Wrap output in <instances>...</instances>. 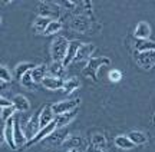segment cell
<instances>
[{
    "instance_id": "cell-1",
    "label": "cell",
    "mask_w": 155,
    "mask_h": 152,
    "mask_svg": "<svg viewBox=\"0 0 155 152\" xmlns=\"http://www.w3.org/2000/svg\"><path fill=\"white\" fill-rule=\"evenodd\" d=\"M111 63V59L106 56H99V57H91L86 65H85V68L82 70V75L83 76H86L88 79H92L94 82L98 80V70H99L101 66H104V65H109Z\"/></svg>"
},
{
    "instance_id": "cell-2",
    "label": "cell",
    "mask_w": 155,
    "mask_h": 152,
    "mask_svg": "<svg viewBox=\"0 0 155 152\" xmlns=\"http://www.w3.org/2000/svg\"><path fill=\"white\" fill-rule=\"evenodd\" d=\"M69 40L63 36H58L53 39L52 45H50V55L53 62H63L66 57L68 49H69Z\"/></svg>"
},
{
    "instance_id": "cell-3",
    "label": "cell",
    "mask_w": 155,
    "mask_h": 152,
    "mask_svg": "<svg viewBox=\"0 0 155 152\" xmlns=\"http://www.w3.org/2000/svg\"><path fill=\"white\" fill-rule=\"evenodd\" d=\"M81 105V98H75V99H65V101L56 102L52 105V111L56 116L59 115H65V113L73 112L76 111L78 106Z\"/></svg>"
},
{
    "instance_id": "cell-4",
    "label": "cell",
    "mask_w": 155,
    "mask_h": 152,
    "mask_svg": "<svg viewBox=\"0 0 155 152\" xmlns=\"http://www.w3.org/2000/svg\"><path fill=\"white\" fill-rule=\"evenodd\" d=\"M135 62L139 68L142 69H152L155 66V50L141 52L135 55Z\"/></svg>"
},
{
    "instance_id": "cell-5",
    "label": "cell",
    "mask_w": 155,
    "mask_h": 152,
    "mask_svg": "<svg viewBox=\"0 0 155 152\" xmlns=\"http://www.w3.org/2000/svg\"><path fill=\"white\" fill-rule=\"evenodd\" d=\"M3 142H6L12 149H17L16 141H15V118H10L7 122H5V129H3Z\"/></svg>"
},
{
    "instance_id": "cell-6",
    "label": "cell",
    "mask_w": 155,
    "mask_h": 152,
    "mask_svg": "<svg viewBox=\"0 0 155 152\" xmlns=\"http://www.w3.org/2000/svg\"><path fill=\"white\" fill-rule=\"evenodd\" d=\"M39 116H40V111H39V112H36V115H33L32 118L29 119L28 125H26V126H25V129H23L25 136H26V139H28V141H30L32 138H35V136L38 135V132L40 131Z\"/></svg>"
},
{
    "instance_id": "cell-7",
    "label": "cell",
    "mask_w": 155,
    "mask_h": 152,
    "mask_svg": "<svg viewBox=\"0 0 155 152\" xmlns=\"http://www.w3.org/2000/svg\"><path fill=\"white\" fill-rule=\"evenodd\" d=\"M108 144L106 138L102 134H94L91 136V144H89L88 152H106Z\"/></svg>"
},
{
    "instance_id": "cell-8",
    "label": "cell",
    "mask_w": 155,
    "mask_h": 152,
    "mask_svg": "<svg viewBox=\"0 0 155 152\" xmlns=\"http://www.w3.org/2000/svg\"><path fill=\"white\" fill-rule=\"evenodd\" d=\"M55 113L52 111V105H45L40 109V116H39V124H40V129L46 128L48 125H50L55 121Z\"/></svg>"
},
{
    "instance_id": "cell-9",
    "label": "cell",
    "mask_w": 155,
    "mask_h": 152,
    "mask_svg": "<svg viewBox=\"0 0 155 152\" xmlns=\"http://www.w3.org/2000/svg\"><path fill=\"white\" fill-rule=\"evenodd\" d=\"M82 45L83 43L78 42V40H72V42L69 43V49H68L66 57H65V60H63V65H65V66H69L72 62H75L78 52H79V49H81V46Z\"/></svg>"
},
{
    "instance_id": "cell-10",
    "label": "cell",
    "mask_w": 155,
    "mask_h": 152,
    "mask_svg": "<svg viewBox=\"0 0 155 152\" xmlns=\"http://www.w3.org/2000/svg\"><path fill=\"white\" fill-rule=\"evenodd\" d=\"M71 26H72V29H75L76 32H86V30H89L91 29V22H89V17L83 16V15H78L75 19L72 20V23H71Z\"/></svg>"
},
{
    "instance_id": "cell-11",
    "label": "cell",
    "mask_w": 155,
    "mask_h": 152,
    "mask_svg": "<svg viewBox=\"0 0 155 152\" xmlns=\"http://www.w3.org/2000/svg\"><path fill=\"white\" fill-rule=\"evenodd\" d=\"M151 26L150 23L147 22H139L138 24H137V27H135V30H134V37L135 39H150L151 36Z\"/></svg>"
},
{
    "instance_id": "cell-12",
    "label": "cell",
    "mask_w": 155,
    "mask_h": 152,
    "mask_svg": "<svg viewBox=\"0 0 155 152\" xmlns=\"http://www.w3.org/2000/svg\"><path fill=\"white\" fill-rule=\"evenodd\" d=\"M43 88H46L48 90H61L63 89L65 80L62 78H53V76H46L45 80L42 82Z\"/></svg>"
},
{
    "instance_id": "cell-13",
    "label": "cell",
    "mask_w": 155,
    "mask_h": 152,
    "mask_svg": "<svg viewBox=\"0 0 155 152\" xmlns=\"http://www.w3.org/2000/svg\"><path fill=\"white\" fill-rule=\"evenodd\" d=\"M12 102H13V106L16 108V111L20 113H26L30 109V103H29L28 98H25L23 95H15Z\"/></svg>"
},
{
    "instance_id": "cell-14",
    "label": "cell",
    "mask_w": 155,
    "mask_h": 152,
    "mask_svg": "<svg viewBox=\"0 0 155 152\" xmlns=\"http://www.w3.org/2000/svg\"><path fill=\"white\" fill-rule=\"evenodd\" d=\"M53 3L50 2H42L39 3V16H43V17H48V19H52V20H56L55 17L59 16V13H56L50 6Z\"/></svg>"
},
{
    "instance_id": "cell-15",
    "label": "cell",
    "mask_w": 155,
    "mask_h": 152,
    "mask_svg": "<svg viewBox=\"0 0 155 152\" xmlns=\"http://www.w3.org/2000/svg\"><path fill=\"white\" fill-rule=\"evenodd\" d=\"M134 47H135L137 53L155 50V42H152V40H150V39H135Z\"/></svg>"
},
{
    "instance_id": "cell-16",
    "label": "cell",
    "mask_w": 155,
    "mask_h": 152,
    "mask_svg": "<svg viewBox=\"0 0 155 152\" xmlns=\"http://www.w3.org/2000/svg\"><path fill=\"white\" fill-rule=\"evenodd\" d=\"M95 52V46L94 45H89V43H83L81 46V49L78 52L76 55V59H75V62H81V60H85V59H91L92 57V53Z\"/></svg>"
},
{
    "instance_id": "cell-17",
    "label": "cell",
    "mask_w": 155,
    "mask_h": 152,
    "mask_svg": "<svg viewBox=\"0 0 155 152\" xmlns=\"http://www.w3.org/2000/svg\"><path fill=\"white\" fill-rule=\"evenodd\" d=\"M35 68H36V65H33V63H30V62L19 63L16 68H15V76H16V79L20 82V79L28 73V72H30V70L35 69Z\"/></svg>"
},
{
    "instance_id": "cell-18",
    "label": "cell",
    "mask_w": 155,
    "mask_h": 152,
    "mask_svg": "<svg viewBox=\"0 0 155 152\" xmlns=\"http://www.w3.org/2000/svg\"><path fill=\"white\" fill-rule=\"evenodd\" d=\"M15 141H16L17 147H19V145L25 147V145H26V142H28L26 136H25V132H23V129H22L20 121H19L17 118L15 119Z\"/></svg>"
},
{
    "instance_id": "cell-19",
    "label": "cell",
    "mask_w": 155,
    "mask_h": 152,
    "mask_svg": "<svg viewBox=\"0 0 155 152\" xmlns=\"http://www.w3.org/2000/svg\"><path fill=\"white\" fill-rule=\"evenodd\" d=\"M76 115H78V109L76 111H73V112H69V113H65V115H59V116H56L55 118L56 128L59 129V128H63V126L69 125V122H72V119L76 118Z\"/></svg>"
},
{
    "instance_id": "cell-20",
    "label": "cell",
    "mask_w": 155,
    "mask_h": 152,
    "mask_svg": "<svg viewBox=\"0 0 155 152\" xmlns=\"http://www.w3.org/2000/svg\"><path fill=\"white\" fill-rule=\"evenodd\" d=\"M46 72H48V66L46 65H39L35 69H32V79L35 83H42L46 78Z\"/></svg>"
},
{
    "instance_id": "cell-21",
    "label": "cell",
    "mask_w": 155,
    "mask_h": 152,
    "mask_svg": "<svg viewBox=\"0 0 155 152\" xmlns=\"http://www.w3.org/2000/svg\"><path fill=\"white\" fill-rule=\"evenodd\" d=\"M65 68L66 66L63 65V62H52V65L48 66V72L53 78H62L65 73Z\"/></svg>"
},
{
    "instance_id": "cell-22",
    "label": "cell",
    "mask_w": 155,
    "mask_h": 152,
    "mask_svg": "<svg viewBox=\"0 0 155 152\" xmlns=\"http://www.w3.org/2000/svg\"><path fill=\"white\" fill-rule=\"evenodd\" d=\"M114 142H115V147L119 149H132L135 147L134 142L128 138V135H118Z\"/></svg>"
},
{
    "instance_id": "cell-23",
    "label": "cell",
    "mask_w": 155,
    "mask_h": 152,
    "mask_svg": "<svg viewBox=\"0 0 155 152\" xmlns=\"http://www.w3.org/2000/svg\"><path fill=\"white\" fill-rule=\"evenodd\" d=\"M128 138L134 142V145H144L148 141V136L145 135L144 132H141V131H131L128 134Z\"/></svg>"
},
{
    "instance_id": "cell-24",
    "label": "cell",
    "mask_w": 155,
    "mask_h": 152,
    "mask_svg": "<svg viewBox=\"0 0 155 152\" xmlns=\"http://www.w3.org/2000/svg\"><path fill=\"white\" fill-rule=\"evenodd\" d=\"M50 22H52V19H48V17H43V16H38L35 19L33 27L36 32H39V33H45Z\"/></svg>"
},
{
    "instance_id": "cell-25",
    "label": "cell",
    "mask_w": 155,
    "mask_h": 152,
    "mask_svg": "<svg viewBox=\"0 0 155 152\" xmlns=\"http://www.w3.org/2000/svg\"><path fill=\"white\" fill-rule=\"evenodd\" d=\"M81 88V82H79V79L78 78H69V79H66L65 80V85H63V93H72L73 90H76V89H79Z\"/></svg>"
},
{
    "instance_id": "cell-26",
    "label": "cell",
    "mask_w": 155,
    "mask_h": 152,
    "mask_svg": "<svg viewBox=\"0 0 155 152\" xmlns=\"http://www.w3.org/2000/svg\"><path fill=\"white\" fill-rule=\"evenodd\" d=\"M62 27H63V24H62L61 20H58V19H56V20H52V22L49 23L48 29H46V32H45L43 34H48V36H50V34L59 33Z\"/></svg>"
},
{
    "instance_id": "cell-27",
    "label": "cell",
    "mask_w": 155,
    "mask_h": 152,
    "mask_svg": "<svg viewBox=\"0 0 155 152\" xmlns=\"http://www.w3.org/2000/svg\"><path fill=\"white\" fill-rule=\"evenodd\" d=\"M81 142H82V139L79 138V136H69L66 141L62 144V147L63 148H71V149H78V147L81 145Z\"/></svg>"
},
{
    "instance_id": "cell-28",
    "label": "cell",
    "mask_w": 155,
    "mask_h": 152,
    "mask_svg": "<svg viewBox=\"0 0 155 152\" xmlns=\"http://www.w3.org/2000/svg\"><path fill=\"white\" fill-rule=\"evenodd\" d=\"M0 80H2V86H5L6 83L12 82V72L6 68L5 65L0 66Z\"/></svg>"
},
{
    "instance_id": "cell-29",
    "label": "cell",
    "mask_w": 155,
    "mask_h": 152,
    "mask_svg": "<svg viewBox=\"0 0 155 152\" xmlns=\"http://www.w3.org/2000/svg\"><path fill=\"white\" fill-rule=\"evenodd\" d=\"M16 112V108L15 106H7V108H2V121L7 122L10 118H13V113Z\"/></svg>"
},
{
    "instance_id": "cell-30",
    "label": "cell",
    "mask_w": 155,
    "mask_h": 152,
    "mask_svg": "<svg viewBox=\"0 0 155 152\" xmlns=\"http://www.w3.org/2000/svg\"><path fill=\"white\" fill-rule=\"evenodd\" d=\"M30 72H32V70H30ZM30 72H28V73L20 79V83H22L25 88H28V89H33L36 83L33 82V79H32V73H30Z\"/></svg>"
},
{
    "instance_id": "cell-31",
    "label": "cell",
    "mask_w": 155,
    "mask_h": 152,
    "mask_svg": "<svg viewBox=\"0 0 155 152\" xmlns=\"http://www.w3.org/2000/svg\"><path fill=\"white\" fill-rule=\"evenodd\" d=\"M108 78H109V80H111V82H114V83L119 82V80L122 79L121 70H118V69H114V70H111V72H109V75H108Z\"/></svg>"
},
{
    "instance_id": "cell-32",
    "label": "cell",
    "mask_w": 155,
    "mask_h": 152,
    "mask_svg": "<svg viewBox=\"0 0 155 152\" xmlns=\"http://www.w3.org/2000/svg\"><path fill=\"white\" fill-rule=\"evenodd\" d=\"M0 106H2V108L13 106V102H12V101H7L5 96H2V98H0Z\"/></svg>"
},
{
    "instance_id": "cell-33",
    "label": "cell",
    "mask_w": 155,
    "mask_h": 152,
    "mask_svg": "<svg viewBox=\"0 0 155 152\" xmlns=\"http://www.w3.org/2000/svg\"><path fill=\"white\" fill-rule=\"evenodd\" d=\"M65 152H78V149H68V151H65Z\"/></svg>"
},
{
    "instance_id": "cell-34",
    "label": "cell",
    "mask_w": 155,
    "mask_h": 152,
    "mask_svg": "<svg viewBox=\"0 0 155 152\" xmlns=\"http://www.w3.org/2000/svg\"><path fill=\"white\" fill-rule=\"evenodd\" d=\"M152 121H154V122H155V115H154V118H152Z\"/></svg>"
}]
</instances>
